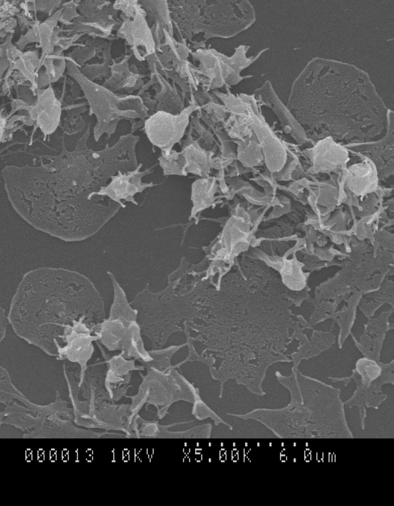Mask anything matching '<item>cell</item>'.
I'll return each mask as SVG.
<instances>
[{"label":"cell","mask_w":394,"mask_h":506,"mask_svg":"<svg viewBox=\"0 0 394 506\" xmlns=\"http://www.w3.org/2000/svg\"><path fill=\"white\" fill-rule=\"evenodd\" d=\"M196 109L190 106L174 115L158 111L144 122V129L150 143L169 154L176 143H180L189 124L190 115Z\"/></svg>","instance_id":"cell-1"},{"label":"cell","mask_w":394,"mask_h":506,"mask_svg":"<svg viewBox=\"0 0 394 506\" xmlns=\"http://www.w3.org/2000/svg\"><path fill=\"white\" fill-rule=\"evenodd\" d=\"M155 166L140 171L142 164H140L135 170L127 172L119 171L115 176L111 178L112 181L106 187L102 188L98 194L106 195L114 201L121 204L120 200L135 203L134 196L142 192L146 189L159 185V183H143L142 179L145 175L152 172V168Z\"/></svg>","instance_id":"cell-2"},{"label":"cell","mask_w":394,"mask_h":506,"mask_svg":"<svg viewBox=\"0 0 394 506\" xmlns=\"http://www.w3.org/2000/svg\"><path fill=\"white\" fill-rule=\"evenodd\" d=\"M158 160L164 175H187L186 172V161L180 152L173 149L169 154L161 152V155Z\"/></svg>","instance_id":"cell-4"},{"label":"cell","mask_w":394,"mask_h":506,"mask_svg":"<svg viewBox=\"0 0 394 506\" xmlns=\"http://www.w3.org/2000/svg\"><path fill=\"white\" fill-rule=\"evenodd\" d=\"M187 136L183 141L181 153L186 161V172L198 175L201 178L208 177L210 163L208 156L192 136L193 126L191 123Z\"/></svg>","instance_id":"cell-3"},{"label":"cell","mask_w":394,"mask_h":506,"mask_svg":"<svg viewBox=\"0 0 394 506\" xmlns=\"http://www.w3.org/2000/svg\"><path fill=\"white\" fill-rule=\"evenodd\" d=\"M356 370L361 375L363 383L368 386L381 374V369L374 361L366 358L359 359L356 364Z\"/></svg>","instance_id":"cell-5"}]
</instances>
